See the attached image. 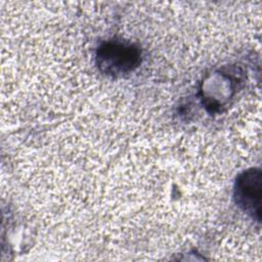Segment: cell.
Instances as JSON below:
<instances>
[{"label": "cell", "mask_w": 262, "mask_h": 262, "mask_svg": "<svg viewBox=\"0 0 262 262\" xmlns=\"http://www.w3.org/2000/svg\"><path fill=\"white\" fill-rule=\"evenodd\" d=\"M260 172L247 173L238 183V198L239 202L246 209L259 207L260 204Z\"/></svg>", "instance_id": "obj_1"}, {"label": "cell", "mask_w": 262, "mask_h": 262, "mask_svg": "<svg viewBox=\"0 0 262 262\" xmlns=\"http://www.w3.org/2000/svg\"><path fill=\"white\" fill-rule=\"evenodd\" d=\"M130 47L129 48H125L124 46H115L112 47L111 49L107 50L110 57H106V59L110 60V66L108 67H115L123 70L124 68H129V66H131L134 62L135 57H131V55L133 56V54L130 51Z\"/></svg>", "instance_id": "obj_2"}]
</instances>
